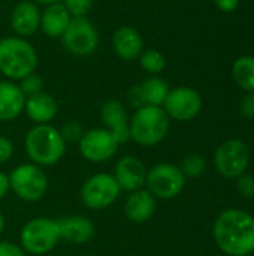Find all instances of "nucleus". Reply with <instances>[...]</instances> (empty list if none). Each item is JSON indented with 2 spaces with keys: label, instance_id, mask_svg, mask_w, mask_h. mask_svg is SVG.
<instances>
[{
  "label": "nucleus",
  "instance_id": "nucleus-32",
  "mask_svg": "<svg viewBox=\"0 0 254 256\" xmlns=\"http://www.w3.org/2000/svg\"><path fill=\"white\" fill-rule=\"evenodd\" d=\"M241 112L246 118H254V93H247L241 100Z\"/></svg>",
  "mask_w": 254,
  "mask_h": 256
},
{
  "label": "nucleus",
  "instance_id": "nucleus-4",
  "mask_svg": "<svg viewBox=\"0 0 254 256\" xmlns=\"http://www.w3.org/2000/svg\"><path fill=\"white\" fill-rule=\"evenodd\" d=\"M37 68L34 46L19 36L0 39V74L9 81H19Z\"/></svg>",
  "mask_w": 254,
  "mask_h": 256
},
{
  "label": "nucleus",
  "instance_id": "nucleus-8",
  "mask_svg": "<svg viewBox=\"0 0 254 256\" xmlns=\"http://www.w3.org/2000/svg\"><path fill=\"white\" fill-rule=\"evenodd\" d=\"M186 186V177L180 166L172 164H157L147 171L145 189L156 200H174Z\"/></svg>",
  "mask_w": 254,
  "mask_h": 256
},
{
  "label": "nucleus",
  "instance_id": "nucleus-13",
  "mask_svg": "<svg viewBox=\"0 0 254 256\" xmlns=\"http://www.w3.org/2000/svg\"><path fill=\"white\" fill-rule=\"evenodd\" d=\"M147 166L145 164L133 154H126L120 158L114 166V178L120 186L121 192H135L145 186L147 178Z\"/></svg>",
  "mask_w": 254,
  "mask_h": 256
},
{
  "label": "nucleus",
  "instance_id": "nucleus-29",
  "mask_svg": "<svg viewBox=\"0 0 254 256\" xmlns=\"http://www.w3.org/2000/svg\"><path fill=\"white\" fill-rule=\"evenodd\" d=\"M238 192L246 200L254 198V177L250 174H243L238 177Z\"/></svg>",
  "mask_w": 254,
  "mask_h": 256
},
{
  "label": "nucleus",
  "instance_id": "nucleus-16",
  "mask_svg": "<svg viewBox=\"0 0 254 256\" xmlns=\"http://www.w3.org/2000/svg\"><path fill=\"white\" fill-rule=\"evenodd\" d=\"M61 240L81 246L90 243L96 236V225L94 222L82 214L73 216H63L57 219Z\"/></svg>",
  "mask_w": 254,
  "mask_h": 256
},
{
  "label": "nucleus",
  "instance_id": "nucleus-25",
  "mask_svg": "<svg viewBox=\"0 0 254 256\" xmlns=\"http://www.w3.org/2000/svg\"><path fill=\"white\" fill-rule=\"evenodd\" d=\"M180 168L186 178H198L207 171V160L201 154H190L183 160Z\"/></svg>",
  "mask_w": 254,
  "mask_h": 256
},
{
  "label": "nucleus",
  "instance_id": "nucleus-10",
  "mask_svg": "<svg viewBox=\"0 0 254 256\" xmlns=\"http://www.w3.org/2000/svg\"><path fill=\"white\" fill-rule=\"evenodd\" d=\"M118 147V141L103 126L85 130L78 142L79 154L90 164H105L111 160L117 154Z\"/></svg>",
  "mask_w": 254,
  "mask_h": 256
},
{
  "label": "nucleus",
  "instance_id": "nucleus-30",
  "mask_svg": "<svg viewBox=\"0 0 254 256\" xmlns=\"http://www.w3.org/2000/svg\"><path fill=\"white\" fill-rule=\"evenodd\" d=\"M13 142L7 138V136H3L0 135V166L7 164L12 156H13Z\"/></svg>",
  "mask_w": 254,
  "mask_h": 256
},
{
  "label": "nucleus",
  "instance_id": "nucleus-12",
  "mask_svg": "<svg viewBox=\"0 0 254 256\" xmlns=\"http://www.w3.org/2000/svg\"><path fill=\"white\" fill-rule=\"evenodd\" d=\"M162 108L169 118L177 122H189L201 112L202 98L195 88L177 87L169 90Z\"/></svg>",
  "mask_w": 254,
  "mask_h": 256
},
{
  "label": "nucleus",
  "instance_id": "nucleus-9",
  "mask_svg": "<svg viewBox=\"0 0 254 256\" xmlns=\"http://www.w3.org/2000/svg\"><path fill=\"white\" fill-rule=\"evenodd\" d=\"M66 51L76 57L93 54L99 46V32L87 16L72 18L66 32L61 36Z\"/></svg>",
  "mask_w": 254,
  "mask_h": 256
},
{
  "label": "nucleus",
  "instance_id": "nucleus-23",
  "mask_svg": "<svg viewBox=\"0 0 254 256\" xmlns=\"http://www.w3.org/2000/svg\"><path fill=\"white\" fill-rule=\"evenodd\" d=\"M232 76L238 87L247 93H254V57L243 56L234 62Z\"/></svg>",
  "mask_w": 254,
  "mask_h": 256
},
{
  "label": "nucleus",
  "instance_id": "nucleus-3",
  "mask_svg": "<svg viewBox=\"0 0 254 256\" xmlns=\"http://www.w3.org/2000/svg\"><path fill=\"white\" fill-rule=\"evenodd\" d=\"M171 118L162 106L142 105L130 116V141L139 147H154L169 134Z\"/></svg>",
  "mask_w": 254,
  "mask_h": 256
},
{
  "label": "nucleus",
  "instance_id": "nucleus-5",
  "mask_svg": "<svg viewBox=\"0 0 254 256\" xmlns=\"http://www.w3.org/2000/svg\"><path fill=\"white\" fill-rule=\"evenodd\" d=\"M60 240L61 236L57 219L37 216L22 225L18 244L27 255L42 256L54 250Z\"/></svg>",
  "mask_w": 254,
  "mask_h": 256
},
{
  "label": "nucleus",
  "instance_id": "nucleus-7",
  "mask_svg": "<svg viewBox=\"0 0 254 256\" xmlns=\"http://www.w3.org/2000/svg\"><path fill=\"white\" fill-rule=\"evenodd\" d=\"M121 189L109 172H96L90 176L81 186L79 198L85 208L102 212L114 206L120 198Z\"/></svg>",
  "mask_w": 254,
  "mask_h": 256
},
{
  "label": "nucleus",
  "instance_id": "nucleus-20",
  "mask_svg": "<svg viewBox=\"0 0 254 256\" xmlns=\"http://www.w3.org/2000/svg\"><path fill=\"white\" fill-rule=\"evenodd\" d=\"M25 96L16 82L0 81V122L7 123L16 120L24 112Z\"/></svg>",
  "mask_w": 254,
  "mask_h": 256
},
{
  "label": "nucleus",
  "instance_id": "nucleus-14",
  "mask_svg": "<svg viewBox=\"0 0 254 256\" xmlns=\"http://www.w3.org/2000/svg\"><path fill=\"white\" fill-rule=\"evenodd\" d=\"M100 118L103 128L114 135L118 144H126L127 141H130V132H129L130 116L126 106L120 100L117 99L106 100L100 108Z\"/></svg>",
  "mask_w": 254,
  "mask_h": 256
},
{
  "label": "nucleus",
  "instance_id": "nucleus-22",
  "mask_svg": "<svg viewBox=\"0 0 254 256\" xmlns=\"http://www.w3.org/2000/svg\"><path fill=\"white\" fill-rule=\"evenodd\" d=\"M72 16L61 2L45 6L40 12V30L48 38H61Z\"/></svg>",
  "mask_w": 254,
  "mask_h": 256
},
{
  "label": "nucleus",
  "instance_id": "nucleus-37",
  "mask_svg": "<svg viewBox=\"0 0 254 256\" xmlns=\"http://www.w3.org/2000/svg\"><path fill=\"white\" fill-rule=\"evenodd\" d=\"M247 256H249V255H247Z\"/></svg>",
  "mask_w": 254,
  "mask_h": 256
},
{
  "label": "nucleus",
  "instance_id": "nucleus-33",
  "mask_svg": "<svg viewBox=\"0 0 254 256\" xmlns=\"http://www.w3.org/2000/svg\"><path fill=\"white\" fill-rule=\"evenodd\" d=\"M216 2V6L223 10V12H234L238 9L240 6V0H214Z\"/></svg>",
  "mask_w": 254,
  "mask_h": 256
},
{
  "label": "nucleus",
  "instance_id": "nucleus-2",
  "mask_svg": "<svg viewBox=\"0 0 254 256\" xmlns=\"http://www.w3.org/2000/svg\"><path fill=\"white\" fill-rule=\"evenodd\" d=\"M67 144L60 129L49 124H34L24 136V150L31 164L42 168L57 165L66 154Z\"/></svg>",
  "mask_w": 254,
  "mask_h": 256
},
{
  "label": "nucleus",
  "instance_id": "nucleus-6",
  "mask_svg": "<svg viewBox=\"0 0 254 256\" xmlns=\"http://www.w3.org/2000/svg\"><path fill=\"white\" fill-rule=\"evenodd\" d=\"M10 190L24 202L40 201L49 188V180L42 166L31 162L16 165L9 174Z\"/></svg>",
  "mask_w": 254,
  "mask_h": 256
},
{
  "label": "nucleus",
  "instance_id": "nucleus-26",
  "mask_svg": "<svg viewBox=\"0 0 254 256\" xmlns=\"http://www.w3.org/2000/svg\"><path fill=\"white\" fill-rule=\"evenodd\" d=\"M18 87L21 88L22 94L25 98H28V96H33V94L43 92V80L36 72H33V74L24 76L22 80H19Z\"/></svg>",
  "mask_w": 254,
  "mask_h": 256
},
{
  "label": "nucleus",
  "instance_id": "nucleus-24",
  "mask_svg": "<svg viewBox=\"0 0 254 256\" xmlns=\"http://www.w3.org/2000/svg\"><path fill=\"white\" fill-rule=\"evenodd\" d=\"M139 66L150 75H160L166 68V57L154 48L144 50L138 57Z\"/></svg>",
  "mask_w": 254,
  "mask_h": 256
},
{
  "label": "nucleus",
  "instance_id": "nucleus-17",
  "mask_svg": "<svg viewBox=\"0 0 254 256\" xmlns=\"http://www.w3.org/2000/svg\"><path fill=\"white\" fill-rule=\"evenodd\" d=\"M40 9L31 0L19 2L10 14V27L19 38L33 36L40 27Z\"/></svg>",
  "mask_w": 254,
  "mask_h": 256
},
{
  "label": "nucleus",
  "instance_id": "nucleus-31",
  "mask_svg": "<svg viewBox=\"0 0 254 256\" xmlns=\"http://www.w3.org/2000/svg\"><path fill=\"white\" fill-rule=\"evenodd\" d=\"M0 256H27V254L19 244L7 240H0Z\"/></svg>",
  "mask_w": 254,
  "mask_h": 256
},
{
  "label": "nucleus",
  "instance_id": "nucleus-18",
  "mask_svg": "<svg viewBox=\"0 0 254 256\" xmlns=\"http://www.w3.org/2000/svg\"><path fill=\"white\" fill-rule=\"evenodd\" d=\"M124 214L132 224H145L148 222L157 208V200L145 189L130 192L124 201Z\"/></svg>",
  "mask_w": 254,
  "mask_h": 256
},
{
  "label": "nucleus",
  "instance_id": "nucleus-28",
  "mask_svg": "<svg viewBox=\"0 0 254 256\" xmlns=\"http://www.w3.org/2000/svg\"><path fill=\"white\" fill-rule=\"evenodd\" d=\"M63 4L72 18H79L87 16L93 6V0H63Z\"/></svg>",
  "mask_w": 254,
  "mask_h": 256
},
{
  "label": "nucleus",
  "instance_id": "nucleus-15",
  "mask_svg": "<svg viewBox=\"0 0 254 256\" xmlns=\"http://www.w3.org/2000/svg\"><path fill=\"white\" fill-rule=\"evenodd\" d=\"M168 93H169L168 82L159 75H151L150 78L144 80L139 86L130 90L129 100L132 105H135V108H139L142 105L162 106Z\"/></svg>",
  "mask_w": 254,
  "mask_h": 256
},
{
  "label": "nucleus",
  "instance_id": "nucleus-1",
  "mask_svg": "<svg viewBox=\"0 0 254 256\" xmlns=\"http://www.w3.org/2000/svg\"><path fill=\"white\" fill-rule=\"evenodd\" d=\"M216 244L229 256H247L254 252V218L237 208L225 210L214 222Z\"/></svg>",
  "mask_w": 254,
  "mask_h": 256
},
{
  "label": "nucleus",
  "instance_id": "nucleus-35",
  "mask_svg": "<svg viewBox=\"0 0 254 256\" xmlns=\"http://www.w3.org/2000/svg\"><path fill=\"white\" fill-rule=\"evenodd\" d=\"M31 2H34L36 4H43V6H48V4L57 3V2H60V0H31Z\"/></svg>",
  "mask_w": 254,
  "mask_h": 256
},
{
  "label": "nucleus",
  "instance_id": "nucleus-34",
  "mask_svg": "<svg viewBox=\"0 0 254 256\" xmlns=\"http://www.w3.org/2000/svg\"><path fill=\"white\" fill-rule=\"evenodd\" d=\"M10 192V183H9V176L3 171H0V201H3L7 194Z\"/></svg>",
  "mask_w": 254,
  "mask_h": 256
},
{
  "label": "nucleus",
  "instance_id": "nucleus-27",
  "mask_svg": "<svg viewBox=\"0 0 254 256\" xmlns=\"http://www.w3.org/2000/svg\"><path fill=\"white\" fill-rule=\"evenodd\" d=\"M84 132L85 130H84L82 124L79 122H76V120H70V122L64 123V126L60 129V134H61L63 140L66 141V144H69V142L78 144L79 140L82 138Z\"/></svg>",
  "mask_w": 254,
  "mask_h": 256
},
{
  "label": "nucleus",
  "instance_id": "nucleus-21",
  "mask_svg": "<svg viewBox=\"0 0 254 256\" xmlns=\"http://www.w3.org/2000/svg\"><path fill=\"white\" fill-rule=\"evenodd\" d=\"M57 111L55 99L45 92L25 98L24 112L34 124H49L55 118Z\"/></svg>",
  "mask_w": 254,
  "mask_h": 256
},
{
  "label": "nucleus",
  "instance_id": "nucleus-11",
  "mask_svg": "<svg viewBox=\"0 0 254 256\" xmlns=\"http://www.w3.org/2000/svg\"><path fill=\"white\" fill-rule=\"evenodd\" d=\"M250 164V150L241 140H228L219 146L214 154L217 171L226 178H238L246 174Z\"/></svg>",
  "mask_w": 254,
  "mask_h": 256
},
{
  "label": "nucleus",
  "instance_id": "nucleus-36",
  "mask_svg": "<svg viewBox=\"0 0 254 256\" xmlns=\"http://www.w3.org/2000/svg\"><path fill=\"white\" fill-rule=\"evenodd\" d=\"M4 225H6V220H4V216H3V213L0 210V237H1V234L4 231Z\"/></svg>",
  "mask_w": 254,
  "mask_h": 256
},
{
  "label": "nucleus",
  "instance_id": "nucleus-19",
  "mask_svg": "<svg viewBox=\"0 0 254 256\" xmlns=\"http://www.w3.org/2000/svg\"><path fill=\"white\" fill-rule=\"evenodd\" d=\"M112 48L117 57H120L124 62L138 60L141 52L145 50L141 33L130 26H121L114 32Z\"/></svg>",
  "mask_w": 254,
  "mask_h": 256
}]
</instances>
